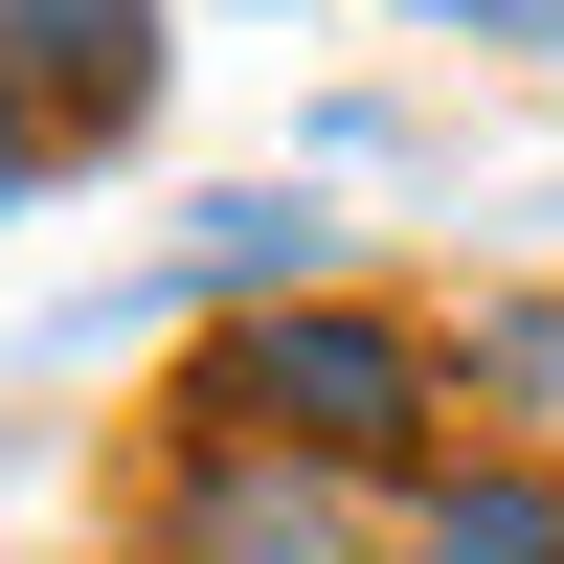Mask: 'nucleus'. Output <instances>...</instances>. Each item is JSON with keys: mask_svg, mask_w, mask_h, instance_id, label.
<instances>
[{"mask_svg": "<svg viewBox=\"0 0 564 564\" xmlns=\"http://www.w3.org/2000/svg\"><path fill=\"white\" fill-rule=\"evenodd\" d=\"M249 384H271V406H316L339 452H384V430H406V361H384V339H249Z\"/></svg>", "mask_w": 564, "mask_h": 564, "instance_id": "f257e3e1", "label": "nucleus"}, {"mask_svg": "<svg viewBox=\"0 0 564 564\" xmlns=\"http://www.w3.org/2000/svg\"><path fill=\"white\" fill-rule=\"evenodd\" d=\"M430 564H564V520H542V497H452Z\"/></svg>", "mask_w": 564, "mask_h": 564, "instance_id": "f03ea898", "label": "nucleus"}]
</instances>
